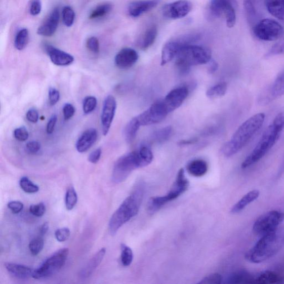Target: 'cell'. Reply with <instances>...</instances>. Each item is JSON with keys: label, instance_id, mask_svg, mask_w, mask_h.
<instances>
[{"label": "cell", "instance_id": "cell-49", "mask_svg": "<svg viewBox=\"0 0 284 284\" xmlns=\"http://www.w3.org/2000/svg\"><path fill=\"white\" fill-rule=\"evenodd\" d=\"M42 10V3L40 0H32L30 7V13L31 15H38Z\"/></svg>", "mask_w": 284, "mask_h": 284}, {"label": "cell", "instance_id": "cell-17", "mask_svg": "<svg viewBox=\"0 0 284 284\" xmlns=\"http://www.w3.org/2000/svg\"><path fill=\"white\" fill-rule=\"evenodd\" d=\"M189 94L187 88L179 87L170 91L163 100L168 112L171 113L180 107Z\"/></svg>", "mask_w": 284, "mask_h": 284}, {"label": "cell", "instance_id": "cell-24", "mask_svg": "<svg viewBox=\"0 0 284 284\" xmlns=\"http://www.w3.org/2000/svg\"><path fill=\"white\" fill-rule=\"evenodd\" d=\"M106 252V248H103L97 253L80 270L79 276L83 279L90 277L101 264Z\"/></svg>", "mask_w": 284, "mask_h": 284}, {"label": "cell", "instance_id": "cell-25", "mask_svg": "<svg viewBox=\"0 0 284 284\" xmlns=\"http://www.w3.org/2000/svg\"><path fill=\"white\" fill-rule=\"evenodd\" d=\"M5 268L11 275L21 279L32 277L34 270L29 266L15 263H6Z\"/></svg>", "mask_w": 284, "mask_h": 284}, {"label": "cell", "instance_id": "cell-7", "mask_svg": "<svg viewBox=\"0 0 284 284\" xmlns=\"http://www.w3.org/2000/svg\"><path fill=\"white\" fill-rule=\"evenodd\" d=\"M189 183L185 177L183 168L179 170L177 174L176 180L167 195L163 196H155L150 198L148 202L147 209L150 213L158 211L165 205L172 200L176 199L189 188Z\"/></svg>", "mask_w": 284, "mask_h": 284}, {"label": "cell", "instance_id": "cell-21", "mask_svg": "<svg viewBox=\"0 0 284 284\" xmlns=\"http://www.w3.org/2000/svg\"><path fill=\"white\" fill-rule=\"evenodd\" d=\"M45 50L52 63L56 66H67L72 64L74 57L67 52L56 48L53 46L46 45Z\"/></svg>", "mask_w": 284, "mask_h": 284}, {"label": "cell", "instance_id": "cell-28", "mask_svg": "<svg viewBox=\"0 0 284 284\" xmlns=\"http://www.w3.org/2000/svg\"><path fill=\"white\" fill-rule=\"evenodd\" d=\"M259 195L260 192L258 190H253L248 192L231 209V213L236 214L244 210L249 205L258 199Z\"/></svg>", "mask_w": 284, "mask_h": 284}, {"label": "cell", "instance_id": "cell-57", "mask_svg": "<svg viewBox=\"0 0 284 284\" xmlns=\"http://www.w3.org/2000/svg\"><path fill=\"white\" fill-rule=\"evenodd\" d=\"M272 124L282 131L284 129V111L277 115Z\"/></svg>", "mask_w": 284, "mask_h": 284}, {"label": "cell", "instance_id": "cell-54", "mask_svg": "<svg viewBox=\"0 0 284 284\" xmlns=\"http://www.w3.org/2000/svg\"><path fill=\"white\" fill-rule=\"evenodd\" d=\"M26 118L31 123L36 124L39 119L38 112L35 108H30L26 113Z\"/></svg>", "mask_w": 284, "mask_h": 284}, {"label": "cell", "instance_id": "cell-4", "mask_svg": "<svg viewBox=\"0 0 284 284\" xmlns=\"http://www.w3.org/2000/svg\"><path fill=\"white\" fill-rule=\"evenodd\" d=\"M143 192L142 189L135 191L127 197L115 211L109 222V230L112 235L116 234L118 230L133 217L136 216L140 211L143 200Z\"/></svg>", "mask_w": 284, "mask_h": 284}, {"label": "cell", "instance_id": "cell-48", "mask_svg": "<svg viewBox=\"0 0 284 284\" xmlns=\"http://www.w3.org/2000/svg\"><path fill=\"white\" fill-rule=\"evenodd\" d=\"M70 234V230L68 228H63L56 231L55 237L57 241L63 242L69 238Z\"/></svg>", "mask_w": 284, "mask_h": 284}, {"label": "cell", "instance_id": "cell-51", "mask_svg": "<svg viewBox=\"0 0 284 284\" xmlns=\"http://www.w3.org/2000/svg\"><path fill=\"white\" fill-rule=\"evenodd\" d=\"M63 113L65 120L71 119L75 113V108L71 103H66L63 107Z\"/></svg>", "mask_w": 284, "mask_h": 284}, {"label": "cell", "instance_id": "cell-46", "mask_svg": "<svg viewBox=\"0 0 284 284\" xmlns=\"http://www.w3.org/2000/svg\"><path fill=\"white\" fill-rule=\"evenodd\" d=\"M14 135L16 140L20 142L26 141L29 137L28 132L24 126L15 129L14 132Z\"/></svg>", "mask_w": 284, "mask_h": 284}, {"label": "cell", "instance_id": "cell-9", "mask_svg": "<svg viewBox=\"0 0 284 284\" xmlns=\"http://www.w3.org/2000/svg\"><path fill=\"white\" fill-rule=\"evenodd\" d=\"M252 29L254 36L264 42H274L282 38L284 34L282 26L270 19L261 20Z\"/></svg>", "mask_w": 284, "mask_h": 284}, {"label": "cell", "instance_id": "cell-47", "mask_svg": "<svg viewBox=\"0 0 284 284\" xmlns=\"http://www.w3.org/2000/svg\"><path fill=\"white\" fill-rule=\"evenodd\" d=\"M30 212L33 216L37 217H43L46 212V206L43 202L37 205H32L30 208Z\"/></svg>", "mask_w": 284, "mask_h": 284}, {"label": "cell", "instance_id": "cell-23", "mask_svg": "<svg viewBox=\"0 0 284 284\" xmlns=\"http://www.w3.org/2000/svg\"><path fill=\"white\" fill-rule=\"evenodd\" d=\"M97 132L95 129L85 131L79 137L76 147L79 153H85L90 149L97 140Z\"/></svg>", "mask_w": 284, "mask_h": 284}, {"label": "cell", "instance_id": "cell-50", "mask_svg": "<svg viewBox=\"0 0 284 284\" xmlns=\"http://www.w3.org/2000/svg\"><path fill=\"white\" fill-rule=\"evenodd\" d=\"M49 102L51 106H54L59 102L60 98V92L54 88H50L49 91Z\"/></svg>", "mask_w": 284, "mask_h": 284}, {"label": "cell", "instance_id": "cell-37", "mask_svg": "<svg viewBox=\"0 0 284 284\" xmlns=\"http://www.w3.org/2000/svg\"><path fill=\"white\" fill-rule=\"evenodd\" d=\"M20 186L25 192L29 194L36 193L39 190L38 185L33 184L27 177L21 178Z\"/></svg>", "mask_w": 284, "mask_h": 284}, {"label": "cell", "instance_id": "cell-39", "mask_svg": "<svg viewBox=\"0 0 284 284\" xmlns=\"http://www.w3.org/2000/svg\"><path fill=\"white\" fill-rule=\"evenodd\" d=\"M121 262L125 266H130L133 259L132 249L128 246L123 244L121 245Z\"/></svg>", "mask_w": 284, "mask_h": 284}, {"label": "cell", "instance_id": "cell-18", "mask_svg": "<svg viewBox=\"0 0 284 284\" xmlns=\"http://www.w3.org/2000/svg\"><path fill=\"white\" fill-rule=\"evenodd\" d=\"M138 57V54L134 49L124 48L115 56V65L121 69H129L136 64Z\"/></svg>", "mask_w": 284, "mask_h": 284}, {"label": "cell", "instance_id": "cell-33", "mask_svg": "<svg viewBox=\"0 0 284 284\" xmlns=\"http://www.w3.org/2000/svg\"><path fill=\"white\" fill-rule=\"evenodd\" d=\"M227 83H220L209 89L206 92V95L211 99H215V98L224 96L227 92Z\"/></svg>", "mask_w": 284, "mask_h": 284}, {"label": "cell", "instance_id": "cell-59", "mask_svg": "<svg viewBox=\"0 0 284 284\" xmlns=\"http://www.w3.org/2000/svg\"><path fill=\"white\" fill-rule=\"evenodd\" d=\"M49 229V224L48 222L44 223L39 228V233L42 236L48 233Z\"/></svg>", "mask_w": 284, "mask_h": 284}, {"label": "cell", "instance_id": "cell-40", "mask_svg": "<svg viewBox=\"0 0 284 284\" xmlns=\"http://www.w3.org/2000/svg\"><path fill=\"white\" fill-rule=\"evenodd\" d=\"M62 16L63 24L66 27H71L73 25L75 20V13L72 8L65 7L63 8Z\"/></svg>", "mask_w": 284, "mask_h": 284}, {"label": "cell", "instance_id": "cell-32", "mask_svg": "<svg viewBox=\"0 0 284 284\" xmlns=\"http://www.w3.org/2000/svg\"><path fill=\"white\" fill-rule=\"evenodd\" d=\"M254 275L246 271L236 272L230 275L227 280L228 283H253Z\"/></svg>", "mask_w": 284, "mask_h": 284}, {"label": "cell", "instance_id": "cell-22", "mask_svg": "<svg viewBox=\"0 0 284 284\" xmlns=\"http://www.w3.org/2000/svg\"><path fill=\"white\" fill-rule=\"evenodd\" d=\"M160 0H138L131 3L128 7V13L132 17H138L155 8Z\"/></svg>", "mask_w": 284, "mask_h": 284}, {"label": "cell", "instance_id": "cell-53", "mask_svg": "<svg viewBox=\"0 0 284 284\" xmlns=\"http://www.w3.org/2000/svg\"><path fill=\"white\" fill-rule=\"evenodd\" d=\"M8 207L14 214H19L24 208V205L19 201H11L9 202Z\"/></svg>", "mask_w": 284, "mask_h": 284}, {"label": "cell", "instance_id": "cell-12", "mask_svg": "<svg viewBox=\"0 0 284 284\" xmlns=\"http://www.w3.org/2000/svg\"><path fill=\"white\" fill-rule=\"evenodd\" d=\"M169 114L163 100L156 101L148 109L136 117L141 126L158 124Z\"/></svg>", "mask_w": 284, "mask_h": 284}, {"label": "cell", "instance_id": "cell-29", "mask_svg": "<svg viewBox=\"0 0 284 284\" xmlns=\"http://www.w3.org/2000/svg\"><path fill=\"white\" fill-rule=\"evenodd\" d=\"M208 167L207 162L202 159H195L189 162L187 170L190 175L195 177H201L206 175Z\"/></svg>", "mask_w": 284, "mask_h": 284}, {"label": "cell", "instance_id": "cell-6", "mask_svg": "<svg viewBox=\"0 0 284 284\" xmlns=\"http://www.w3.org/2000/svg\"><path fill=\"white\" fill-rule=\"evenodd\" d=\"M282 130L273 124L265 130L257 146L241 164L242 169L256 164L263 158L266 153L279 140Z\"/></svg>", "mask_w": 284, "mask_h": 284}, {"label": "cell", "instance_id": "cell-31", "mask_svg": "<svg viewBox=\"0 0 284 284\" xmlns=\"http://www.w3.org/2000/svg\"><path fill=\"white\" fill-rule=\"evenodd\" d=\"M157 33V28L155 26L149 27L143 34L140 40V47L143 50L149 48L154 43Z\"/></svg>", "mask_w": 284, "mask_h": 284}, {"label": "cell", "instance_id": "cell-41", "mask_svg": "<svg viewBox=\"0 0 284 284\" xmlns=\"http://www.w3.org/2000/svg\"><path fill=\"white\" fill-rule=\"evenodd\" d=\"M284 54V37L281 38L265 54L266 58H269L275 56Z\"/></svg>", "mask_w": 284, "mask_h": 284}, {"label": "cell", "instance_id": "cell-14", "mask_svg": "<svg viewBox=\"0 0 284 284\" xmlns=\"http://www.w3.org/2000/svg\"><path fill=\"white\" fill-rule=\"evenodd\" d=\"M192 8V4L188 0H178L165 5L162 9V13L167 19L177 20L188 15Z\"/></svg>", "mask_w": 284, "mask_h": 284}, {"label": "cell", "instance_id": "cell-10", "mask_svg": "<svg viewBox=\"0 0 284 284\" xmlns=\"http://www.w3.org/2000/svg\"><path fill=\"white\" fill-rule=\"evenodd\" d=\"M284 213L279 211H271L260 216L253 225L255 234L262 237L279 227L283 221Z\"/></svg>", "mask_w": 284, "mask_h": 284}, {"label": "cell", "instance_id": "cell-27", "mask_svg": "<svg viewBox=\"0 0 284 284\" xmlns=\"http://www.w3.org/2000/svg\"><path fill=\"white\" fill-rule=\"evenodd\" d=\"M268 12L284 24V0H265Z\"/></svg>", "mask_w": 284, "mask_h": 284}, {"label": "cell", "instance_id": "cell-52", "mask_svg": "<svg viewBox=\"0 0 284 284\" xmlns=\"http://www.w3.org/2000/svg\"><path fill=\"white\" fill-rule=\"evenodd\" d=\"M26 149L29 153L36 154L40 149V144L36 141L29 142L26 144Z\"/></svg>", "mask_w": 284, "mask_h": 284}, {"label": "cell", "instance_id": "cell-60", "mask_svg": "<svg viewBox=\"0 0 284 284\" xmlns=\"http://www.w3.org/2000/svg\"><path fill=\"white\" fill-rule=\"evenodd\" d=\"M196 139H192V140H183L181 142H179V144L181 145V146H185V145H188V144H193L194 143L196 142Z\"/></svg>", "mask_w": 284, "mask_h": 284}, {"label": "cell", "instance_id": "cell-36", "mask_svg": "<svg viewBox=\"0 0 284 284\" xmlns=\"http://www.w3.org/2000/svg\"><path fill=\"white\" fill-rule=\"evenodd\" d=\"M172 128L171 126H167L155 131L153 133V138L156 142L161 143L166 142L172 135Z\"/></svg>", "mask_w": 284, "mask_h": 284}, {"label": "cell", "instance_id": "cell-19", "mask_svg": "<svg viewBox=\"0 0 284 284\" xmlns=\"http://www.w3.org/2000/svg\"><path fill=\"white\" fill-rule=\"evenodd\" d=\"M284 95V72L261 96V103L268 104Z\"/></svg>", "mask_w": 284, "mask_h": 284}, {"label": "cell", "instance_id": "cell-16", "mask_svg": "<svg viewBox=\"0 0 284 284\" xmlns=\"http://www.w3.org/2000/svg\"><path fill=\"white\" fill-rule=\"evenodd\" d=\"M265 0H243L246 16L249 26L253 28L262 19Z\"/></svg>", "mask_w": 284, "mask_h": 284}, {"label": "cell", "instance_id": "cell-2", "mask_svg": "<svg viewBox=\"0 0 284 284\" xmlns=\"http://www.w3.org/2000/svg\"><path fill=\"white\" fill-rule=\"evenodd\" d=\"M265 115L257 113L245 121L234 133L229 141L225 143L221 151L225 157L238 153L264 124Z\"/></svg>", "mask_w": 284, "mask_h": 284}, {"label": "cell", "instance_id": "cell-1", "mask_svg": "<svg viewBox=\"0 0 284 284\" xmlns=\"http://www.w3.org/2000/svg\"><path fill=\"white\" fill-rule=\"evenodd\" d=\"M153 159L152 150L147 146L121 156L114 165L112 182L115 184L124 182L133 171L149 165Z\"/></svg>", "mask_w": 284, "mask_h": 284}, {"label": "cell", "instance_id": "cell-38", "mask_svg": "<svg viewBox=\"0 0 284 284\" xmlns=\"http://www.w3.org/2000/svg\"><path fill=\"white\" fill-rule=\"evenodd\" d=\"M78 196L76 190L73 188H69L66 192L65 204L67 210L71 211L76 205Z\"/></svg>", "mask_w": 284, "mask_h": 284}, {"label": "cell", "instance_id": "cell-11", "mask_svg": "<svg viewBox=\"0 0 284 284\" xmlns=\"http://www.w3.org/2000/svg\"><path fill=\"white\" fill-rule=\"evenodd\" d=\"M196 38L197 36L189 34L170 40L167 43L161 51V66H164L176 59L179 51L184 46L191 44Z\"/></svg>", "mask_w": 284, "mask_h": 284}, {"label": "cell", "instance_id": "cell-56", "mask_svg": "<svg viewBox=\"0 0 284 284\" xmlns=\"http://www.w3.org/2000/svg\"><path fill=\"white\" fill-rule=\"evenodd\" d=\"M57 121V116L56 114L52 115V116L50 118L48 121L47 125V129L46 131L48 134H52L54 132L55 128V126Z\"/></svg>", "mask_w": 284, "mask_h": 284}, {"label": "cell", "instance_id": "cell-35", "mask_svg": "<svg viewBox=\"0 0 284 284\" xmlns=\"http://www.w3.org/2000/svg\"><path fill=\"white\" fill-rule=\"evenodd\" d=\"M113 9V6L111 4L104 3L98 6L90 15V19H97L101 18L111 13Z\"/></svg>", "mask_w": 284, "mask_h": 284}, {"label": "cell", "instance_id": "cell-3", "mask_svg": "<svg viewBox=\"0 0 284 284\" xmlns=\"http://www.w3.org/2000/svg\"><path fill=\"white\" fill-rule=\"evenodd\" d=\"M284 246V228H278L261 237L260 240L246 254L252 263H260L275 256Z\"/></svg>", "mask_w": 284, "mask_h": 284}, {"label": "cell", "instance_id": "cell-8", "mask_svg": "<svg viewBox=\"0 0 284 284\" xmlns=\"http://www.w3.org/2000/svg\"><path fill=\"white\" fill-rule=\"evenodd\" d=\"M68 254L67 248L60 249L46 259L38 268L34 270L32 277L40 279L56 274L65 265Z\"/></svg>", "mask_w": 284, "mask_h": 284}, {"label": "cell", "instance_id": "cell-34", "mask_svg": "<svg viewBox=\"0 0 284 284\" xmlns=\"http://www.w3.org/2000/svg\"><path fill=\"white\" fill-rule=\"evenodd\" d=\"M29 42V32L27 28L21 29L17 32L14 42L15 48L19 51L24 50Z\"/></svg>", "mask_w": 284, "mask_h": 284}, {"label": "cell", "instance_id": "cell-55", "mask_svg": "<svg viewBox=\"0 0 284 284\" xmlns=\"http://www.w3.org/2000/svg\"><path fill=\"white\" fill-rule=\"evenodd\" d=\"M101 154L102 149L101 148H97L90 154L88 160L90 163L96 164L100 160Z\"/></svg>", "mask_w": 284, "mask_h": 284}, {"label": "cell", "instance_id": "cell-13", "mask_svg": "<svg viewBox=\"0 0 284 284\" xmlns=\"http://www.w3.org/2000/svg\"><path fill=\"white\" fill-rule=\"evenodd\" d=\"M210 10L214 16L225 17L228 27L232 28L235 25L236 13L231 0H212Z\"/></svg>", "mask_w": 284, "mask_h": 284}, {"label": "cell", "instance_id": "cell-15", "mask_svg": "<svg viewBox=\"0 0 284 284\" xmlns=\"http://www.w3.org/2000/svg\"><path fill=\"white\" fill-rule=\"evenodd\" d=\"M117 109V102L112 95L108 96L104 100L102 114L101 124L103 134L107 135L114 117Z\"/></svg>", "mask_w": 284, "mask_h": 284}, {"label": "cell", "instance_id": "cell-5", "mask_svg": "<svg viewBox=\"0 0 284 284\" xmlns=\"http://www.w3.org/2000/svg\"><path fill=\"white\" fill-rule=\"evenodd\" d=\"M212 60V51L202 46L189 44L183 47L176 57L179 72L187 73L191 67L206 64Z\"/></svg>", "mask_w": 284, "mask_h": 284}, {"label": "cell", "instance_id": "cell-43", "mask_svg": "<svg viewBox=\"0 0 284 284\" xmlns=\"http://www.w3.org/2000/svg\"><path fill=\"white\" fill-rule=\"evenodd\" d=\"M44 246V241L42 237H37L33 239L29 245V249L33 256H36L42 251Z\"/></svg>", "mask_w": 284, "mask_h": 284}, {"label": "cell", "instance_id": "cell-42", "mask_svg": "<svg viewBox=\"0 0 284 284\" xmlns=\"http://www.w3.org/2000/svg\"><path fill=\"white\" fill-rule=\"evenodd\" d=\"M97 101L94 96L86 97L83 102V111L85 114H89L94 111L97 107Z\"/></svg>", "mask_w": 284, "mask_h": 284}, {"label": "cell", "instance_id": "cell-30", "mask_svg": "<svg viewBox=\"0 0 284 284\" xmlns=\"http://www.w3.org/2000/svg\"><path fill=\"white\" fill-rule=\"evenodd\" d=\"M141 127L136 117L132 118L127 124L124 131V136L127 143H131L135 141Z\"/></svg>", "mask_w": 284, "mask_h": 284}, {"label": "cell", "instance_id": "cell-58", "mask_svg": "<svg viewBox=\"0 0 284 284\" xmlns=\"http://www.w3.org/2000/svg\"><path fill=\"white\" fill-rule=\"evenodd\" d=\"M210 64L209 66L208 71L210 73L213 74L216 72L218 68V63L214 60H211L210 62Z\"/></svg>", "mask_w": 284, "mask_h": 284}, {"label": "cell", "instance_id": "cell-26", "mask_svg": "<svg viewBox=\"0 0 284 284\" xmlns=\"http://www.w3.org/2000/svg\"><path fill=\"white\" fill-rule=\"evenodd\" d=\"M283 281L282 276L272 271H265L254 275L253 283L270 284L280 283Z\"/></svg>", "mask_w": 284, "mask_h": 284}, {"label": "cell", "instance_id": "cell-20", "mask_svg": "<svg viewBox=\"0 0 284 284\" xmlns=\"http://www.w3.org/2000/svg\"><path fill=\"white\" fill-rule=\"evenodd\" d=\"M60 17L59 8L54 9L44 24L38 28L37 33L39 35L45 37L53 36L59 26Z\"/></svg>", "mask_w": 284, "mask_h": 284}, {"label": "cell", "instance_id": "cell-44", "mask_svg": "<svg viewBox=\"0 0 284 284\" xmlns=\"http://www.w3.org/2000/svg\"><path fill=\"white\" fill-rule=\"evenodd\" d=\"M223 277L218 273H214L208 275L201 279L198 282L200 284H219L222 282Z\"/></svg>", "mask_w": 284, "mask_h": 284}, {"label": "cell", "instance_id": "cell-45", "mask_svg": "<svg viewBox=\"0 0 284 284\" xmlns=\"http://www.w3.org/2000/svg\"><path fill=\"white\" fill-rule=\"evenodd\" d=\"M87 48L92 53L97 54L100 52V43L99 40L94 36L90 37L87 40Z\"/></svg>", "mask_w": 284, "mask_h": 284}]
</instances>
